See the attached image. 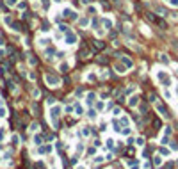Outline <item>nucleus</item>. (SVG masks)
Listing matches in <instances>:
<instances>
[{
	"label": "nucleus",
	"instance_id": "19",
	"mask_svg": "<svg viewBox=\"0 0 178 169\" xmlns=\"http://www.w3.org/2000/svg\"><path fill=\"white\" fill-rule=\"evenodd\" d=\"M7 4H9V5H14V4H16V0H7Z\"/></svg>",
	"mask_w": 178,
	"mask_h": 169
},
{
	"label": "nucleus",
	"instance_id": "17",
	"mask_svg": "<svg viewBox=\"0 0 178 169\" xmlns=\"http://www.w3.org/2000/svg\"><path fill=\"white\" fill-rule=\"evenodd\" d=\"M160 153H162V155H169V150H166V148H162V150H160Z\"/></svg>",
	"mask_w": 178,
	"mask_h": 169
},
{
	"label": "nucleus",
	"instance_id": "11",
	"mask_svg": "<svg viewBox=\"0 0 178 169\" xmlns=\"http://www.w3.org/2000/svg\"><path fill=\"white\" fill-rule=\"evenodd\" d=\"M34 142H36V144H43V137H41V135H37V137H34Z\"/></svg>",
	"mask_w": 178,
	"mask_h": 169
},
{
	"label": "nucleus",
	"instance_id": "3",
	"mask_svg": "<svg viewBox=\"0 0 178 169\" xmlns=\"http://www.w3.org/2000/svg\"><path fill=\"white\" fill-rule=\"evenodd\" d=\"M155 109H157V112L162 117H169V114H168V109H166V107L160 103V101H155Z\"/></svg>",
	"mask_w": 178,
	"mask_h": 169
},
{
	"label": "nucleus",
	"instance_id": "16",
	"mask_svg": "<svg viewBox=\"0 0 178 169\" xmlns=\"http://www.w3.org/2000/svg\"><path fill=\"white\" fill-rule=\"evenodd\" d=\"M155 164L160 166V164H162V159H160V157H155Z\"/></svg>",
	"mask_w": 178,
	"mask_h": 169
},
{
	"label": "nucleus",
	"instance_id": "9",
	"mask_svg": "<svg viewBox=\"0 0 178 169\" xmlns=\"http://www.w3.org/2000/svg\"><path fill=\"white\" fill-rule=\"evenodd\" d=\"M159 57H160V61H162L164 64H169V59H168V55H166V53H160Z\"/></svg>",
	"mask_w": 178,
	"mask_h": 169
},
{
	"label": "nucleus",
	"instance_id": "12",
	"mask_svg": "<svg viewBox=\"0 0 178 169\" xmlns=\"http://www.w3.org/2000/svg\"><path fill=\"white\" fill-rule=\"evenodd\" d=\"M135 144H137V146H144V139H142V137H137Z\"/></svg>",
	"mask_w": 178,
	"mask_h": 169
},
{
	"label": "nucleus",
	"instance_id": "4",
	"mask_svg": "<svg viewBox=\"0 0 178 169\" xmlns=\"http://www.w3.org/2000/svg\"><path fill=\"white\" fill-rule=\"evenodd\" d=\"M77 43V36L73 32H68L66 34V44H75Z\"/></svg>",
	"mask_w": 178,
	"mask_h": 169
},
{
	"label": "nucleus",
	"instance_id": "10",
	"mask_svg": "<svg viewBox=\"0 0 178 169\" xmlns=\"http://www.w3.org/2000/svg\"><path fill=\"white\" fill-rule=\"evenodd\" d=\"M94 98H96V94H94V93H89V94H87V101H89V103H93Z\"/></svg>",
	"mask_w": 178,
	"mask_h": 169
},
{
	"label": "nucleus",
	"instance_id": "6",
	"mask_svg": "<svg viewBox=\"0 0 178 169\" xmlns=\"http://www.w3.org/2000/svg\"><path fill=\"white\" fill-rule=\"evenodd\" d=\"M121 57H123V59H121V61H123V64L127 66V68H132V66H134V62H132V61L127 57V55H121Z\"/></svg>",
	"mask_w": 178,
	"mask_h": 169
},
{
	"label": "nucleus",
	"instance_id": "2",
	"mask_svg": "<svg viewBox=\"0 0 178 169\" xmlns=\"http://www.w3.org/2000/svg\"><path fill=\"white\" fill-rule=\"evenodd\" d=\"M45 78H47V82H48L50 87H57V86L61 84V78L57 77V75H52V73H47V75H45Z\"/></svg>",
	"mask_w": 178,
	"mask_h": 169
},
{
	"label": "nucleus",
	"instance_id": "7",
	"mask_svg": "<svg viewBox=\"0 0 178 169\" xmlns=\"http://www.w3.org/2000/svg\"><path fill=\"white\" fill-rule=\"evenodd\" d=\"M137 103H139V98H137V96H132V98L128 100V105H130V107H135Z\"/></svg>",
	"mask_w": 178,
	"mask_h": 169
},
{
	"label": "nucleus",
	"instance_id": "15",
	"mask_svg": "<svg viewBox=\"0 0 178 169\" xmlns=\"http://www.w3.org/2000/svg\"><path fill=\"white\" fill-rule=\"evenodd\" d=\"M135 91V86H130L128 89H127V94H130V93H134Z\"/></svg>",
	"mask_w": 178,
	"mask_h": 169
},
{
	"label": "nucleus",
	"instance_id": "13",
	"mask_svg": "<svg viewBox=\"0 0 178 169\" xmlns=\"http://www.w3.org/2000/svg\"><path fill=\"white\" fill-rule=\"evenodd\" d=\"M103 25H105L107 29H111V27H112V21L111 20H103Z\"/></svg>",
	"mask_w": 178,
	"mask_h": 169
},
{
	"label": "nucleus",
	"instance_id": "18",
	"mask_svg": "<svg viewBox=\"0 0 178 169\" xmlns=\"http://www.w3.org/2000/svg\"><path fill=\"white\" fill-rule=\"evenodd\" d=\"M107 144H109V148H112V146H114V141H112V139H109V141H107Z\"/></svg>",
	"mask_w": 178,
	"mask_h": 169
},
{
	"label": "nucleus",
	"instance_id": "8",
	"mask_svg": "<svg viewBox=\"0 0 178 169\" xmlns=\"http://www.w3.org/2000/svg\"><path fill=\"white\" fill-rule=\"evenodd\" d=\"M114 68H116L118 73H125V71H127V66H121V64H116Z\"/></svg>",
	"mask_w": 178,
	"mask_h": 169
},
{
	"label": "nucleus",
	"instance_id": "14",
	"mask_svg": "<svg viewBox=\"0 0 178 169\" xmlns=\"http://www.w3.org/2000/svg\"><path fill=\"white\" fill-rule=\"evenodd\" d=\"M168 2L173 5V7H178V0H168Z\"/></svg>",
	"mask_w": 178,
	"mask_h": 169
},
{
	"label": "nucleus",
	"instance_id": "1",
	"mask_svg": "<svg viewBox=\"0 0 178 169\" xmlns=\"http://www.w3.org/2000/svg\"><path fill=\"white\" fill-rule=\"evenodd\" d=\"M155 77H157V80L162 84L164 87H169L171 84H173V80H171V77H169V73L164 71V70H157V71H155Z\"/></svg>",
	"mask_w": 178,
	"mask_h": 169
},
{
	"label": "nucleus",
	"instance_id": "20",
	"mask_svg": "<svg viewBox=\"0 0 178 169\" xmlns=\"http://www.w3.org/2000/svg\"><path fill=\"white\" fill-rule=\"evenodd\" d=\"M55 2H61V0H55Z\"/></svg>",
	"mask_w": 178,
	"mask_h": 169
},
{
	"label": "nucleus",
	"instance_id": "5",
	"mask_svg": "<svg viewBox=\"0 0 178 169\" xmlns=\"http://www.w3.org/2000/svg\"><path fill=\"white\" fill-rule=\"evenodd\" d=\"M64 16L70 18V20H77V13L73 9H64Z\"/></svg>",
	"mask_w": 178,
	"mask_h": 169
}]
</instances>
